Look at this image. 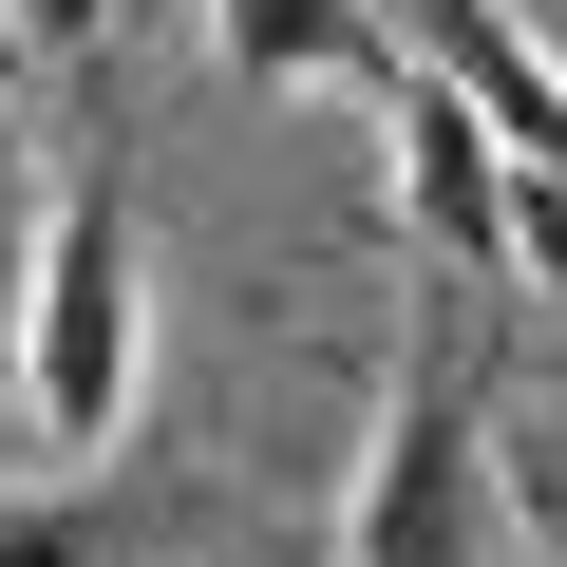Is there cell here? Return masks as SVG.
<instances>
[{"label": "cell", "mask_w": 567, "mask_h": 567, "mask_svg": "<svg viewBox=\"0 0 567 567\" xmlns=\"http://www.w3.org/2000/svg\"><path fill=\"white\" fill-rule=\"evenodd\" d=\"M416 76H454V114L511 171H567V58H548L529 0H416Z\"/></svg>", "instance_id": "cell-4"}, {"label": "cell", "mask_w": 567, "mask_h": 567, "mask_svg": "<svg viewBox=\"0 0 567 567\" xmlns=\"http://www.w3.org/2000/svg\"><path fill=\"white\" fill-rule=\"evenodd\" d=\"M39 208H58V171H39V114L0 95V303H20V265H39Z\"/></svg>", "instance_id": "cell-7"}, {"label": "cell", "mask_w": 567, "mask_h": 567, "mask_svg": "<svg viewBox=\"0 0 567 567\" xmlns=\"http://www.w3.org/2000/svg\"><path fill=\"white\" fill-rule=\"evenodd\" d=\"M511 284L567 303V171H511Z\"/></svg>", "instance_id": "cell-8"}, {"label": "cell", "mask_w": 567, "mask_h": 567, "mask_svg": "<svg viewBox=\"0 0 567 567\" xmlns=\"http://www.w3.org/2000/svg\"><path fill=\"white\" fill-rule=\"evenodd\" d=\"M0 39H20V58H95V39H114V0H0Z\"/></svg>", "instance_id": "cell-9"}, {"label": "cell", "mask_w": 567, "mask_h": 567, "mask_svg": "<svg viewBox=\"0 0 567 567\" xmlns=\"http://www.w3.org/2000/svg\"><path fill=\"white\" fill-rule=\"evenodd\" d=\"M341 567H511V454L473 416V379L416 341L379 379V435H360V492H341Z\"/></svg>", "instance_id": "cell-2"}, {"label": "cell", "mask_w": 567, "mask_h": 567, "mask_svg": "<svg viewBox=\"0 0 567 567\" xmlns=\"http://www.w3.org/2000/svg\"><path fill=\"white\" fill-rule=\"evenodd\" d=\"M379 189H398V246L454 265V284H511V152L454 114V76H379Z\"/></svg>", "instance_id": "cell-3"}, {"label": "cell", "mask_w": 567, "mask_h": 567, "mask_svg": "<svg viewBox=\"0 0 567 567\" xmlns=\"http://www.w3.org/2000/svg\"><path fill=\"white\" fill-rule=\"evenodd\" d=\"M0 379H20V435L58 473H95L152 398V246L114 189H58L39 208V265H20V303H0Z\"/></svg>", "instance_id": "cell-1"}, {"label": "cell", "mask_w": 567, "mask_h": 567, "mask_svg": "<svg viewBox=\"0 0 567 567\" xmlns=\"http://www.w3.org/2000/svg\"><path fill=\"white\" fill-rule=\"evenodd\" d=\"M0 567H114V511L95 492H0Z\"/></svg>", "instance_id": "cell-6"}, {"label": "cell", "mask_w": 567, "mask_h": 567, "mask_svg": "<svg viewBox=\"0 0 567 567\" xmlns=\"http://www.w3.org/2000/svg\"><path fill=\"white\" fill-rule=\"evenodd\" d=\"M511 567H567V492L548 473H511Z\"/></svg>", "instance_id": "cell-10"}, {"label": "cell", "mask_w": 567, "mask_h": 567, "mask_svg": "<svg viewBox=\"0 0 567 567\" xmlns=\"http://www.w3.org/2000/svg\"><path fill=\"white\" fill-rule=\"evenodd\" d=\"M208 39H227V76H246V95H341V76H398L379 0H208Z\"/></svg>", "instance_id": "cell-5"}]
</instances>
